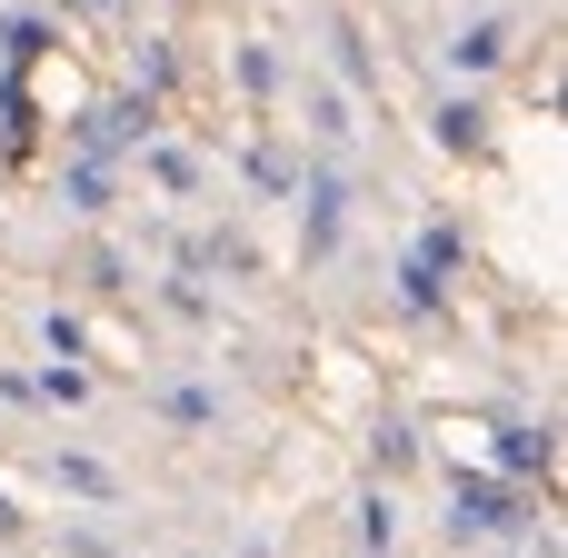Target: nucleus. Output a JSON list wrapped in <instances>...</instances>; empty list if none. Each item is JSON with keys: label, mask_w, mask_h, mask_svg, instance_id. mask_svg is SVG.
Instances as JSON below:
<instances>
[{"label": "nucleus", "mask_w": 568, "mask_h": 558, "mask_svg": "<svg viewBox=\"0 0 568 558\" xmlns=\"http://www.w3.org/2000/svg\"><path fill=\"white\" fill-rule=\"evenodd\" d=\"M459 509H469V519H479V529H519V519H509V509H519V499H509V489H499V479H459Z\"/></svg>", "instance_id": "obj_1"}, {"label": "nucleus", "mask_w": 568, "mask_h": 558, "mask_svg": "<svg viewBox=\"0 0 568 558\" xmlns=\"http://www.w3.org/2000/svg\"><path fill=\"white\" fill-rule=\"evenodd\" d=\"M479 120H489L479 100H449V110H439V140H449V150H479Z\"/></svg>", "instance_id": "obj_2"}, {"label": "nucleus", "mask_w": 568, "mask_h": 558, "mask_svg": "<svg viewBox=\"0 0 568 558\" xmlns=\"http://www.w3.org/2000/svg\"><path fill=\"white\" fill-rule=\"evenodd\" d=\"M509 469H549V439H529V429H509V449H499Z\"/></svg>", "instance_id": "obj_3"}]
</instances>
